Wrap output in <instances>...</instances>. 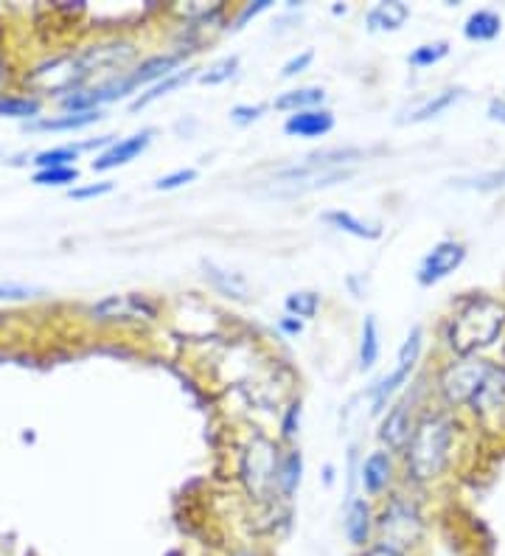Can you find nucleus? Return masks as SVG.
Instances as JSON below:
<instances>
[{"label":"nucleus","instance_id":"obj_1","mask_svg":"<svg viewBox=\"0 0 505 556\" xmlns=\"http://www.w3.org/2000/svg\"><path fill=\"white\" fill-rule=\"evenodd\" d=\"M135 57V48L130 43H101L90 45L79 54H65V57L51 59L40 65L31 76H26V85L43 93H76L85 85L87 79H93L107 68H121Z\"/></svg>","mask_w":505,"mask_h":556},{"label":"nucleus","instance_id":"obj_2","mask_svg":"<svg viewBox=\"0 0 505 556\" xmlns=\"http://www.w3.org/2000/svg\"><path fill=\"white\" fill-rule=\"evenodd\" d=\"M505 326V304L489 295H475L463 304L449 323V346L461 357H472L491 346Z\"/></svg>","mask_w":505,"mask_h":556},{"label":"nucleus","instance_id":"obj_3","mask_svg":"<svg viewBox=\"0 0 505 556\" xmlns=\"http://www.w3.org/2000/svg\"><path fill=\"white\" fill-rule=\"evenodd\" d=\"M452 436H455V425H452V419L441 416V413L424 416L419 425L413 427V436L404 447L407 472H410L413 481H433L444 472L449 461Z\"/></svg>","mask_w":505,"mask_h":556},{"label":"nucleus","instance_id":"obj_4","mask_svg":"<svg viewBox=\"0 0 505 556\" xmlns=\"http://www.w3.org/2000/svg\"><path fill=\"white\" fill-rule=\"evenodd\" d=\"M242 483H245L247 495L259 503H267L278 489V455H275V444L264 436L247 444L245 455H242Z\"/></svg>","mask_w":505,"mask_h":556},{"label":"nucleus","instance_id":"obj_5","mask_svg":"<svg viewBox=\"0 0 505 556\" xmlns=\"http://www.w3.org/2000/svg\"><path fill=\"white\" fill-rule=\"evenodd\" d=\"M376 528H379L385 545L407 551L410 545H416L421 540L424 520H421L419 506H413L407 500H390L388 506H385V512L379 514Z\"/></svg>","mask_w":505,"mask_h":556},{"label":"nucleus","instance_id":"obj_6","mask_svg":"<svg viewBox=\"0 0 505 556\" xmlns=\"http://www.w3.org/2000/svg\"><path fill=\"white\" fill-rule=\"evenodd\" d=\"M491 363L480 357H463L461 363L452 366L441 374V391L449 405H469L483 388V382L491 374Z\"/></svg>","mask_w":505,"mask_h":556},{"label":"nucleus","instance_id":"obj_7","mask_svg":"<svg viewBox=\"0 0 505 556\" xmlns=\"http://www.w3.org/2000/svg\"><path fill=\"white\" fill-rule=\"evenodd\" d=\"M421 329L416 326V329H410V335H407V340L402 343V349H399V360H396V368L390 371L385 380L376 385L374 391V410H382L385 405H388V399L399 388H402L404 382H407V377H410V371L416 368V363H419L421 357V346H424V340H421Z\"/></svg>","mask_w":505,"mask_h":556},{"label":"nucleus","instance_id":"obj_8","mask_svg":"<svg viewBox=\"0 0 505 556\" xmlns=\"http://www.w3.org/2000/svg\"><path fill=\"white\" fill-rule=\"evenodd\" d=\"M466 259V248H463L461 242H438L427 256H424V262L419 267V284L424 287H433L438 281H444L447 276H452L458 267L463 264Z\"/></svg>","mask_w":505,"mask_h":556},{"label":"nucleus","instance_id":"obj_9","mask_svg":"<svg viewBox=\"0 0 505 556\" xmlns=\"http://www.w3.org/2000/svg\"><path fill=\"white\" fill-rule=\"evenodd\" d=\"M149 141H152V130L130 135V138H124V141L113 144V147L107 149L104 155H99L90 166H93V172H110V169H116V166H124V163L135 161V158L149 147Z\"/></svg>","mask_w":505,"mask_h":556},{"label":"nucleus","instance_id":"obj_10","mask_svg":"<svg viewBox=\"0 0 505 556\" xmlns=\"http://www.w3.org/2000/svg\"><path fill=\"white\" fill-rule=\"evenodd\" d=\"M334 130V116L329 110H301L295 116L287 118L284 132L298 135V138H320L326 132Z\"/></svg>","mask_w":505,"mask_h":556},{"label":"nucleus","instance_id":"obj_11","mask_svg":"<svg viewBox=\"0 0 505 556\" xmlns=\"http://www.w3.org/2000/svg\"><path fill=\"white\" fill-rule=\"evenodd\" d=\"M413 436V430H410V416H407V402H399V405H393L390 413L385 416V422L379 427V439L388 444L390 450H404L407 447V441Z\"/></svg>","mask_w":505,"mask_h":556},{"label":"nucleus","instance_id":"obj_12","mask_svg":"<svg viewBox=\"0 0 505 556\" xmlns=\"http://www.w3.org/2000/svg\"><path fill=\"white\" fill-rule=\"evenodd\" d=\"M371 528H374V517H371V506L368 500H351L346 512V537L354 548H368L371 542Z\"/></svg>","mask_w":505,"mask_h":556},{"label":"nucleus","instance_id":"obj_13","mask_svg":"<svg viewBox=\"0 0 505 556\" xmlns=\"http://www.w3.org/2000/svg\"><path fill=\"white\" fill-rule=\"evenodd\" d=\"M469 405L480 416H489L491 410L505 408V368H491V374L483 382V388L477 391V396Z\"/></svg>","mask_w":505,"mask_h":556},{"label":"nucleus","instance_id":"obj_14","mask_svg":"<svg viewBox=\"0 0 505 556\" xmlns=\"http://www.w3.org/2000/svg\"><path fill=\"white\" fill-rule=\"evenodd\" d=\"M410 17V6L404 0H385L376 3L368 12V29L371 31H399Z\"/></svg>","mask_w":505,"mask_h":556},{"label":"nucleus","instance_id":"obj_15","mask_svg":"<svg viewBox=\"0 0 505 556\" xmlns=\"http://www.w3.org/2000/svg\"><path fill=\"white\" fill-rule=\"evenodd\" d=\"M500 31H503V20L491 9H477L463 23V37L472 43H491L500 37Z\"/></svg>","mask_w":505,"mask_h":556},{"label":"nucleus","instance_id":"obj_16","mask_svg":"<svg viewBox=\"0 0 505 556\" xmlns=\"http://www.w3.org/2000/svg\"><path fill=\"white\" fill-rule=\"evenodd\" d=\"M141 309L152 312V307H146L141 298H130V295H110V298L99 301L90 312H93L96 321H116V318H132V315H138Z\"/></svg>","mask_w":505,"mask_h":556},{"label":"nucleus","instance_id":"obj_17","mask_svg":"<svg viewBox=\"0 0 505 556\" xmlns=\"http://www.w3.org/2000/svg\"><path fill=\"white\" fill-rule=\"evenodd\" d=\"M180 59H183V54H160V57L146 59V62H141L138 71H132L130 74L132 85L138 88V85H149V82H155V79L172 76L174 68L180 65Z\"/></svg>","mask_w":505,"mask_h":556},{"label":"nucleus","instance_id":"obj_18","mask_svg":"<svg viewBox=\"0 0 505 556\" xmlns=\"http://www.w3.org/2000/svg\"><path fill=\"white\" fill-rule=\"evenodd\" d=\"M390 455L388 453H371L368 455V461H365V467H362V486L376 495V492H382L385 486L390 483Z\"/></svg>","mask_w":505,"mask_h":556},{"label":"nucleus","instance_id":"obj_19","mask_svg":"<svg viewBox=\"0 0 505 556\" xmlns=\"http://www.w3.org/2000/svg\"><path fill=\"white\" fill-rule=\"evenodd\" d=\"M101 118L99 110H87V113H68V116L59 118H40V121H31L29 130H48V132H65V130H82L90 127Z\"/></svg>","mask_w":505,"mask_h":556},{"label":"nucleus","instance_id":"obj_20","mask_svg":"<svg viewBox=\"0 0 505 556\" xmlns=\"http://www.w3.org/2000/svg\"><path fill=\"white\" fill-rule=\"evenodd\" d=\"M323 222H329L334 228H340V231H346L351 236H360V239H379L382 231H379V225H371V222H362L360 217H354V214H348V211H326L323 214Z\"/></svg>","mask_w":505,"mask_h":556},{"label":"nucleus","instance_id":"obj_21","mask_svg":"<svg viewBox=\"0 0 505 556\" xmlns=\"http://www.w3.org/2000/svg\"><path fill=\"white\" fill-rule=\"evenodd\" d=\"M461 99V90L458 88H447V90H441V93H435V96H430L427 102H421L410 116L404 118V121H427V118H435V116H441L444 110H449L452 104L458 102Z\"/></svg>","mask_w":505,"mask_h":556},{"label":"nucleus","instance_id":"obj_22","mask_svg":"<svg viewBox=\"0 0 505 556\" xmlns=\"http://www.w3.org/2000/svg\"><path fill=\"white\" fill-rule=\"evenodd\" d=\"M326 99V93L323 88H303V90H289V93H281L278 99H275V110H295V113H301V110H312L315 104H320Z\"/></svg>","mask_w":505,"mask_h":556},{"label":"nucleus","instance_id":"obj_23","mask_svg":"<svg viewBox=\"0 0 505 556\" xmlns=\"http://www.w3.org/2000/svg\"><path fill=\"white\" fill-rule=\"evenodd\" d=\"M301 469H303V458L301 453H287V458L278 464V489H281V495L284 498H292L295 495V489H298V483H301Z\"/></svg>","mask_w":505,"mask_h":556},{"label":"nucleus","instance_id":"obj_24","mask_svg":"<svg viewBox=\"0 0 505 556\" xmlns=\"http://www.w3.org/2000/svg\"><path fill=\"white\" fill-rule=\"evenodd\" d=\"M191 76H194V68H188V71H174L172 76L160 79L158 85H152V88L146 90L144 96H138V99L132 102V110H141V107H146V104H152V102H155V99H160V96H166L169 90L180 88V85H186Z\"/></svg>","mask_w":505,"mask_h":556},{"label":"nucleus","instance_id":"obj_25","mask_svg":"<svg viewBox=\"0 0 505 556\" xmlns=\"http://www.w3.org/2000/svg\"><path fill=\"white\" fill-rule=\"evenodd\" d=\"M379 360V329L374 318H365L362 323V340H360V368H374Z\"/></svg>","mask_w":505,"mask_h":556},{"label":"nucleus","instance_id":"obj_26","mask_svg":"<svg viewBox=\"0 0 505 556\" xmlns=\"http://www.w3.org/2000/svg\"><path fill=\"white\" fill-rule=\"evenodd\" d=\"M455 186H458V189H469V191L505 189V166L503 169H491V172H480V175L461 177V180H455Z\"/></svg>","mask_w":505,"mask_h":556},{"label":"nucleus","instance_id":"obj_27","mask_svg":"<svg viewBox=\"0 0 505 556\" xmlns=\"http://www.w3.org/2000/svg\"><path fill=\"white\" fill-rule=\"evenodd\" d=\"M447 54H449V43L447 40H438V43L419 45V48L407 57V62H410L413 68H433V65H438Z\"/></svg>","mask_w":505,"mask_h":556},{"label":"nucleus","instance_id":"obj_28","mask_svg":"<svg viewBox=\"0 0 505 556\" xmlns=\"http://www.w3.org/2000/svg\"><path fill=\"white\" fill-rule=\"evenodd\" d=\"M40 113V102L29 96H3L0 99V116L9 118H34Z\"/></svg>","mask_w":505,"mask_h":556},{"label":"nucleus","instance_id":"obj_29","mask_svg":"<svg viewBox=\"0 0 505 556\" xmlns=\"http://www.w3.org/2000/svg\"><path fill=\"white\" fill-rule=\"evenodd\" d=\"M208 270V278L217 284L219 290L225 295H233V298H247V284L242 276H231V273H225V270H217L214 264H208L205 267Z\"/></svg>","mask_w":505,"mask_h":556},{"label":"nucleus","instance_id":"obj_30","mask_svg":"<svg viewBox=\"0 0 505 556\" xmlns=\"http://www.w3.org/2000/svg\"><path fill=\"white\" fill-rule=\"evenodd\" d=\"M79 152L82 147H59V149H45L40 152L34 163L40 166V169H59V166H71V161L79 158Z\"/></svg>","mask_w":505,"mask_h":556},{"label":"nucleus","instance_id":"obj_31","mask_svg":"<svg viewBox=\"0 0 505 556\" xmlns=\"http://www.w3.org/2000/svg\"><path fill=\"white\" fill-rule=\"evenodd\" d=\"M320 298L315 293H292L287 295V312L295 318H315Z\"/></svg>","mask_w":505,"mask_h":556},{"label":"nucleus","instance_id":"obj_32","mask_svg":"<svg viewBox=\"0 0 505 556\" xmlns=\"http://www.w3.org/2000/svg\"><path fill=\"white\" fill-rule=\"evenodd\" d=\"M236 68H239V57L219 59L205 74H200V82L202 85H222V82H228L236 74Z\"/></svg>","mask_w":505,"mask_h":556},{"label":"nucleus","instance_id":"obj_33","mask_svg":"<svg viewBox=\"0 0 505 556\" xmlns=\"http://www.w3.org/2000/svg\"><path fill=\"white\" fill-rule=\"evenodd\" d=\"M79 180V172L73 166H59V169H40L34 175V183L37 186H68V183H76Z\"/></svg>","mask_w":505,"mask_h":556},{"label":"nucleus","instance_id":"obj_34","mask_svg":"<svg viewBox=\"0 0 505 556\" xmlns=\"http://www.w3.org/2000/svg\"><path fill=\"white\" fill-rule=\"evenodd\" d=\"M43 295L40 287H29V284H0V301H26V298H37Z\"/></svg>","mask_w":505,"mask_h":556},{"label":"nucleus","instance_id":"obj_35","mask_svg":"<svg viewBox=\"0 0 505 556\" xmlns=\"http://www.w3.org/2000/svg\"><path fill=\"white\" fill-rule=\"evenodd\" d=\"M197 180V172L194 169H177L172 175L160 177L158 183H155V189L160 191H172V189H180V186H186V183H194Z\"/></svg>","mask_w":505,"mask_h":556},{"label":"nucleus","instance_id":"obj_36","mask_svg":"<svg viewBox=\"0 0 505 556\" xmlns=\"http://www.w3.org/2000/svg\"><path fill=\"white\" fill-rule=\"evenodd\" d=\"M113 191V183L104 180V183H93V186H82V189H71L68 197L71 200H90V197H101V194H110Z\"/></svg>","mask_w":505,"mask_h":556},{"label":"nucleus","instance_id":"obj_37","mask_svg":"<svg viewBox=\"0 0 505 556\" xmlns=\"http://www.w3.org/2000/svg\"><path fill=\"white\" fill-rule=\"evenodd\" d=\"M312 59H315V51H303V54H298V57H292L287 65L281 68V76L289 79V76L301 74V71H306V68L312 65Z\"/></svg>","mask_w":505,"mask_h":556},{"label":"nucleus","instance_id":"obj_38","mask_svg":"<svg viewBox=\"0 0 505 556\" xmlns=\"http://www.w3.org/2000/svg\"><path fill=\"white\" fill-rule=\"evenodd\" d=\"M261 116V107H233L231 110V118L236 124H250V121H256Z\"/></svg>","mask_w":505,"mask_h":556},{"label":"nucleus","instance_id":"obj_39","mask_svg":"<svg viewBox=\"0 0 505 556\" xmlns=\"http://www.w3.org/2000/svg\"><path fill=\"white\" fill-rule=\"evenodd\" d=\"M360 556H407L404 551L399 548H390L385 542H376V545H368V548H362Z\"/></svg>","mask_w":505,"mask_h":556},{"label":"nucleus","instance_id":"obj_40","mask_svg":"<svg viewBox=\"0 0 505 556\" xmlns=\"http://www.w3.org/2000/svg\"><path fill=\"white\" fill-rule=\"evenodd\" d=\"M267 6H270V0H259L256 6H247L245 12H242V15L236 17V29H242V26H245V23H247V20H250V17H256V15H259V12H264Z\"/></svg>","mask_w":505,"mask_h":556},{"label":"nucleus","instance_id":"obj_41","mask_svg":"<svg viewBox=\"0 0 505 556\" xmlns=\"http://www.w3.org/2000/svg\"><path fill=\"white\" fill-rule=\"evenodd\" d=\"M489 118L491 121H500V124H505V99H491Z\"/></svg>","mask_w":505,"mask_h":556},{"label":"nucleus","instance_id":"obj_42","mask_svg":"<svg viewBox=\"0 0 505 556\" xmlns=\"http://www.w3.org/2000/svg\"><path fill=\"white\" fill-rule=\"evenodd\" d=\"M298 413H301L298 405H292V408H289L287 419H284V436H295V419H298Z\"/></svg>","mask_w":505,"mask_h":556},{"label":"nucleus","instance_id":"obj_43","mask_svg":"<svg viewBox=\"0 0 505 556\" xmlns=\"http://www.w3.org/2000/svg\"><path fill=\"white\" fill-rule=\"evenodd\" d=\"M6 76H9V65H6V57L0 54V85L6 82Z\"/></svg>","mask_w":505,"mask_h":556},{"label":"nucleus","instance_id":"obj_44","mask_svg":"<svg viewBox=\"0 0 505 556\" xmlns=\"http://www.w3.org/2000/svg\"><path fill=\"white\" fill-rule=\"evenodd\" d=\"M281 329H287V332H301V323H295V321H281Z\"/></svg>","mask_w":505,"mask_h":556},{"label":"nucleus","instance_id":"obj_45","mask_svg":"<svg viewBox=\"0 0 505 556\" xmlns=\"http://www.w3.org/2000/svg\"><path fill=\"white\" fill-rule=\"evenodd\" d=\"M233 556H259L256 551H250V548H242V551H236Z\"/></svg>","mask_w":505,"mask_h":556},{"label":"nucleus","instance_id":"obj_46","mask_svg":"<svg viewBox=\"0 0 505 556\" xmlns=\"http://www.w3.org/2000/svg\"><path fill=\"white\" fill-rule=\"evenodd\" d=\"M0 326H3V315H0Z\"/></svg>","mask_w":505,"mask_h":556}]
</instances>
